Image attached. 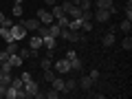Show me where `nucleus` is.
I'll use <instances>...</instances> for the list:
<instances>
[{"instance_id": "32", "label": "nucleus", "mask_w": 132, "mask_h": 99, "mask_svg": "<svg viewBox=\"0 0 132 99\" xmlns=\"http://www.w3.org/2000/svg\"><path fill=\"white\" fill-rule=\"evenodd\" d=\"M121 46L126 48V51H130V48H132V38H130V35H126V38H123V42H121Z\"/></svg>"}, {"instance_id": "13", "label": "nucleus", "mask_w": 132, "mask_h": 99, "mask_svg": "<svg viewBox=\"0 0 132 99\" xmlns=\"http://www.w3.org/2000/svg\"><path fill=\"white\" fill-rule=\"evenodd\" d=\"M0 38L5 40V42H15V40L11 38V29L9 27H0Z\"/></svg>"}, {"instance_id": "41", "label": "nucleus", "mask_w": 132, "mask_h": 99, "mask_svg": "<svg viewBox=\"0 0 132 99\" xmlns=\"http://www.w3.org/2000/svg\"><path fill=\"white\" fill-rule=\"evenodd\" d=\"M5 22V13H2V11H0V24Z\"/></svg>"}, {"instance_id": "21", "label": "nucleus", "mask_w": 132, "mask_h": 99, "mask_svg": "<svg viewBox=\"0 0 132 99\" xmlns=\"http://www.w3.org/2000/svg\"><path fill=\"white\" fill-rule=\"evenodd\" d=\"M119 29H121L126 35H130V31H132V20H123V22L119 24Z\"/></svg>"}, {"instance_id": "35", "label": "nucleus", "mask_w": 132, "mask_h": 99, "mask_svg": "<svg viewBox=\"0 0 132 99\" xmlns=\"http://www.w3.org/2000/svg\"><path fill=\"white\" fill-rule=\"evenodd\" d=\"M20 79H22L24 84H27V81H31L33 77H31V73H22V75H20Z\"/></svg>"}, {"instance_id": "11", "label": "nucleus", "mask_w": 132, "mask_h": 99, "mask_svg": "<svg viewBox=\"0 0 132 99\" xmlns=\"http://www.w3.org/2000/svg\"><path fill=\"white\" fill-rule=\"evenodd\" d=\"M42 46H46L48 51H53V48L57 46V40L53 38V35H46V38H42Z\"/></svg>"}, {"instance_id": "19", "label": "nucleus", "mask_w": 132, "mask_h": 99, "mask_svg": "<svg viewBox=\"0 0 132 99\" xmlns=\"http://www.w3.org/2000/svg\"><path fill=\"white\" fill-rule=\"evenodd\" d=\"M9 62H11V66H13V68H20V66H22V62H24V60H22V57L18 55V53H13V55L9 57Z\"/></svg>"}, {"instance_id": "17", "label": "nucleus", "mask_w": 132, "mask_h": 99, "mask_svg": "<svg viewBox=\"0 0 132 99\" xmlns=\"http://www.w3.org/2000/svg\"><path fill=\"white\" fill-rule=\"evenodd\" d=\"M68 29H71V31H81V18H71Z\"/></svg>"}, {"instance_id": "8", "label": "nucleus", "mask_w": 132, "mask_h": 99, "mask_svg": "<svg viewBox=\"0 0 132 99\" xmlns=\"http://www.w3.org/2000/svg\"><path fill=\"white\" fill-rule=\"evenodd\" d=\"M77 86H79L81 90H90V88H93V79H90V75H81L79 81H77Z\"/></svg>"}, {"instance_id": "38", "label": "nucleus", "mask_w": 132, "mask_h": 99, "mask_svg": "<svg viewBox=\"0 0 132 99\" xmlns=\"http://www.w3.org/2000/svg\"><path fill=\"white\" fill-rule=\"evenodd\" d=\"M75 55H77L75 51H68V53H66V60H73V57H75Z\"/></svg>"}, {"instance_id": "39", "label": "nucleus", "mask_w": 132, "mask_h": 99, "mask_svg": "<svg viewBox=\"0 0 132 99\" xmlns=\"http://www.w3.org/2000/svg\"><path fill=\"white\" fill-rule=\"evenodd\" d=\"M119 31V24H110V33H117Z\"/></svg>"}, {"instance_id": "15", "label": "nucleus", "mask_w": 132, "mask_h": 99, "mask_svg": "<svg viewBox=\"0 0 132 99\" xmlns=\"http://www.w3.org/2000/svg\"><path fill=\"white\" fill-rule=\"evenodd\" d=\"M51 86L57 90V93H64V79H62V77H57V75H55V79L51 81Z\"/></svg>"}, {"instance_id": "26", "label": "nucleus", "mask_w": 132, "mask_h": 99, "mask_svg": "<svg viewBox=\"0 0 132 99\" xmlns=\"http://www.w3.org/2000/svg\"><path fill=\"white\" fill-rule=\"evenodd\" d=\"M11 86L18 88V90H22V88H24V81L20 79V77H11Z\"/></svg>"}, {"instance_id": "25", "label": "nucleus", "mask_w": 132, "mask_h": 99, "mask_svg": "<svg viewBox=\"0 0 132 99\" xmlns=\"http://www.w3.org/2000/svg\"><path fill=\"white\" fill-rule=\"evenodd\" d=\"M40 66H42V71H46V68H51V66H53V60H51V55H46V57H44V60L40 62Z\"/></svg>"}, {"instance_id": "9", "label": "nucleus", "mask_w": 132, "mask_h": 99, "mask_svg": "<svg viewBox=\"0 0 132 99\" xmlns=\"http://www.w3.org/2000/svg\"><path fill=\"white\" fill-rule=\"evenodd\" d=\"M22 27L27 29V31H35V29L40 27V20L38 18H29V20H24V22H22Z\"/></svg>"}, {"instance_id": "6", "label": "nucleus", "mask_w": 132, "mask_h": 99, "mask_svg": "<svg viewBox=\"0 0 132 99\" xmlns=\"http://www.w3.org/2000/svg\"><path fill=\"white\" fill-rule=\"evenodd\" d=\"M38 90H40V86H38V81H27L24 84V93H27V97H35L38 95Z\"/></svg>"}, {"instance_id": "5", "label": "nucleus", "mask_w": 132, "mask_h": 99, "mask_svg": "<svg viewBox=\"0 0 132 99\" xmlns=\"http://www.w3.org/2000/svg\"><path fill=\"white\" fill-rule=\"evenodd\" d=\"M95 7H97V9H106V11H110V13H117L112 0H95Z\"/></svg>"}, {"instance_id": "10", "label": "nucleus", "mask_w": 132, "mask_h": 99, "mask_svg": "<svg viewBox=\"0 0 132 99\" xmlns=\"http://www.w3.org/2000/svg\"><path fill=\"white\" fill-rule=\"evenodd\" d=\"M81 68H84V62L75 55V57L71 60V73H81Z\"/></svg>"}, {"instance_id": "7", "label": "nucleus", "mask_w": 132, "mask_h": 99, "mask_svg": "<svg viewBox=\"0 0 132 99\" xmlns=\"http://www.w3.org/2000/svg\"><path fill=\"white\" fill-rule=\"evenodd\" d=\"M110 15H112L110 11H106V9H97L93 18L97 20V22H108V20H110Z\"/></svg>"}, {"instance_id": "27", "label": "nucleus", "mask_w": 132, "mask_h": 99, "mask_svg": "<svg viewBox=\"0 0 132 99\" xmlns=\"http://www.w3.org/2000/svg\"><path fill=\"white\" fill-rule=\"evenodd\" d=\"M5 51L9 53V57H11L13 53H18V44H15V42H7V48H5Z\"/></svg>"}, {"instance_id": "23", "label": "nucleus", "mask_w": 132, "mask_h": 99, "mask_svg": "<svg viewBox=\"0 0 132 99\" xmlns=\"http://www.w3.org/2000/svg\"><path fill=\"white\" fill-rule=\"evenodd\" d=\"M51 13H53V18H62V15H64V9H62V5H53V11H51Z\"/></svg>"}, {"instance_id": "24", "label": "nucleus", "mask_w": 132, "mask_h": 99, "mask_svg": "<svg viewBox=\"0 0 132 99\" xmlns=\"http://www.w3.org/2000/svg\"><path fill=\"white\" fill-rule=\"evenodd\" d=\"M0 71H2V73H11V71H13L11 62H9V60H2V64H0Z\"/></svg>"}, {"instance_id": "30", "label": "nucleus", "mask_w": 132, "mask_h": 99, "mask_svg": "<svg viewBox=\"0 0 132 99\" xmlns=\"http://www.w3.org/2000/svg\"><path fill=\"white\" fill-rule=\"evenodd\" d=\"M18 55L22 57V60H29V57H31V48H18Z\"/></svg>"}, {"instance_id": "42", "label": "nucleus", "mask_w": 132, "mask_h": 99, "mask_svg": "<svg viewBox=\"0 0 132 99\" xmlns=\"http://www.w3.org/2000/svg\"><path fill=\"white\" fill-rule=\"evenodd\" d=\"M62 2H68V0H62Z\"/></svg>"}, {"instance_id": "40", "label": "nucleus", "mask_w": 132, "mask_h": 99, "mask_svg": "<svg viewBox=\"0 0 132 99\" xmlns=\"http://www.w3.org/2000/svg\"><path fill=\"white\" fill-rule=\"evenodd\" d=\"M44 5H51L53 7V5H57V0H44Z\"/></svg>"}, {"instance_id": "31", "label": "nucleus", "mask_w": 132, "mask_h": 99, "mask_svg": "<svg viewBox=\"0 0 132 99\" xmlns=\"http://www.w3.org/2000/svg\"><path fill=\"white\" fill-rule=\"evenodd\" d=\"M44 97H48V99H57V97H60V93H57L55 88H51V90H44Z\"/></svg>"}, {"instance_id": "37", "label": "nucleus", "mask_w": 132, "mask_h": 99, "mask_svg": "<svg viewBox=\"0 0 132 99\" xmlns=\"http://www.w3.org/2000/svg\"><path fill=\"white\" fill-rule=\"evenodd\" d=\"M0 27H9V29H11V27H13V22H11V20H9V18H5V22L0 24Z\"/></svg>"}, {"instance_id": "14", "label": "nucleus", "mask_w": 132, "mask_h": 99, "mask_svg": "<svg viewBox=\"0 0 132 99\" xmlns=\"http://www.w3.org/2000/svg\"><path fill=\"white\" fill-rule=\"evenodd\" d=\"M75 88H77V81L73 79V77H68V79H64V93H73Z\"/></svg>"}, {"instance_id": "2", "label": "nucleus", "mask_w": 132, "mask_h": 99, "mask_svg": "<svg viewBox=\"0 0 132 99\" xmlns=\"http://www.w3.org/2000/svg\"><path fill=\"white\" fill-rule=\"evenodd\" d=\"M53 66H55V73H60V75H66V73H71V60H66V57L57 60Z\"/></svg>"}, {"instance_id": "20", "label": "nucleus", "mask_w": 132, "mask_h": 99, "mask_svg": "<svg viewBox=\"0 0 132 99\" xmlns=\"http://www.w3.org/2000/svg\"><path fill=\"white\" fill-rule=\"evenodd\" d=\"M60 31H62V29H60V24H57V22H53L51 24V27H48V35H53V38H60Z\"/></svg>"}, {"instance_id": "1", "label": "nucleus", "mask_w": 132, "mask_h": 99, "mask_svg": "<svg viewBox=\"0 0 132 99\" xmlns=\"http://www.w3.org/2000/svg\"><path fill=\"white\" fill-rule=\"evenodd\" d=\"M60 38H64L66 42H84V40H86L81 31H71V29H62Z\"/></svg>"}, {"instance_id": "22", "label": "nucleus", "mask_w": 132, "mask_h": 99, "mask_svg": "<svg viewBox=\"0 0 132 99\" xmlns=\"http://www.w3.org/2000/svg\"><path fill=\"white\" fill-rule=\"evenodd\" d=\"M55 22L60 24V29H68V22H71V18H68V15L64 13V15H62V18H57Z\"/></svg>"}, {"instance_id": "36", "label": "nucleus", "mask_w": 132, "mask_h": 99, "mask_svg": "<svg viewBox=\"0 0 132 99\" xmlns=\"http://www.w3.org/2000/svg\"><path fill=\"white\" fill-rule=\"evenodd\" d=\"M90 79H93V81L99 79V71H97V68H95V71H90Z\"/></svg>"}, {"instance_id": "18", "label": "nucleus", "mask_w": 132, "mask_h": 99, "mask_svg": "<svg viewBox=\"0 0 132 99\" xmlns=\"http://www.w3.org/2000/svg\"><path fill=\"white\" fill-rule=\"evenodd\" d=\"M40 46H42V38H40V35L31 38V42H29V48H31V51H38Z\"/></svg>"}, {"instance_id": "29", "label": "nucleus", "mask_w": 132, "mask_h": 99, "mask_svg": "<svg viewBox=\"0 0 132 99\" xmlns=\"http://www.w3.org/2000/svg\"><path fill=\"white\" fill-rule=\"evenodd\" d=\"M55 75H57V73H55V71H51V68H46V71H44V79H46L48 84L55 79Z\"/></svg>"}, {"instance_id": "3", "label": "nucleus", "mask_w": 132, "mask_h": 99, "mask_svg": "<svg viewBox=\"0 0 132 99\" xmlns=\"http://www.w3.org/2000/svg\"><path fill=\"white\" fill-rule=\"evenodd\" d=\"M38 20H40V24H46V27H51V24L55 22L53 13H51V11H46V9H40L38 11Z\"/></svg>"}, {"instance_id": "33", "label": "nucleus", "mask_w": 132, "mask_h": 99, "mask_svg": "<svg viewBox=\"0 0 132 99\" xmlns=\"http://www.w3.org/2000/svg\"><path fill=\"white\" fill-rule=\"evenodd\" d=\"M81 20H93V11H90V9H84V11H81Z\"/></svg>"}, {"instance_id": "43", "label": "nucleus", "mask_w": 132, "mask_h": 99, "mask_svg": "<svg viewBox=\"0 0 132 99\" xmlns=\"http://www.w3.org/2000/svg\"><path fill=\"white\" fill-rule=\"evenodd\" d=\"M0 73H2V71H0Z\"/></svg>"}, {"instance_id": "34", "label": "nucleus", "mask_w": 132, "mask_h": 99, "mask_svg": "<svg viewBox=\"0 0 132 99\" xmlns=\"http://www.w3.org/2000/svg\"><path fill=\"white\" fill-rule=\"evenodd\" d=\"M22 9H24L22 5H13V9H11V13H13V15H22Z\"/></svg>"}, {"instance_id": "4", "label": "nucleus", "mask_w": 132, "mask_h": 99, "mask_svg": "<svg viewBox=\"0 0 132 99\" xmlns=\"http://www.w3.org/2000/svg\"><path fill=\"white\" fill-rule=\"evenodd\" d=\"M24 35H27V29H24L22 24H15V22H13V27H11V38L18 42V40H22Z\"/></svg>"}, {"instance_id": "16", "label": "nucleus", "mask_w": 132, "mask_h": 99, "mask_svg": "<svg viewBox=\"0 0 132 99\" xmlns=\"http://www.w3.org/2000/svg\"><path fill=\"white\" fill-rule=\"evenodd\" d=\"M5 99H18V88H13V86H7V90H5Z\"/></svg>"}, {"instance_id": "12", "label": "nucleus", "mask_w": 132, "mask_h": 99, "mask_svg": "<svg viewBox=\"0 0 132 99\" xmlns=\"http://www.w3.org/2000/svg\"><path fill=\"white\" fill-rule=\"evenodd\" d=\"M114 42H117V38H114V33H106V35H104V46L106 48H112L114 46Z\"/></svg>"}, {"instance_id": "28", "label": "nucleus", "mask_w": 132, "mask_h": 99, "mask_svg": "<svg viewBox=\"0 0 132 99\" xmlns=\"http://www.w3.org/2000/svg\"><path fill=\"white\" fill-rule=\"evenodd\" d=\"M35 31H38V35H40V38H46V35H48V27H46V24H40V27L35 29Z\"/></svg>"}]
</instances>
